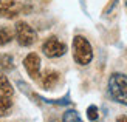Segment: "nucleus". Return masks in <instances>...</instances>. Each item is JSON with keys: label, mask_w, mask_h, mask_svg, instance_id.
Wrapping results in <instances>:
<instances>
[{"label": "nucleus", "mask_w": 127, "mask_h": 122, "mask_svg": "<svg viewBox=\"0 0 127 122\" xmlns=\"http://www.w3.org/2000/svg\"><path fill=\"white\" fill-rule=\"evenodd\" d=\"M73 59L79 65H88L93 59L92 45L84 36H76L73 39Z\"/></svg>", "instance_id": "nucleus-2"}, {"label": "nucleus", "mask_w": 127, "mask_h": 122, "mask_svg": "<svg viewBox=\"0 0 127 122\" xmlns=\"http://www.w3.org/2000/svg\"><path fill=\"white\" fill-rule=\"evenodd\" d=\"M14 36H16V40L19 42L20 47H31L37 40V33L27 22H19L16 25Z\"/></svg>", "instance_id": "nucleus-3"}, {"label": "nucleus", "mask_w": 127, "mask_h": 122, "mask_svg": "<svg viewBox=\"0 0 127 122\" xmlns=\"http://www.w3.org/2000/svg\"><path fill=\"white\" fill-rule=\"evenodd\" d=\"M98 116H99V111H98V107L96 105H90L87 108V118L90 119L92 122L98 121Z\"/></svg>", "instance_id": "nucleus-13"}, {"label": "nucleus", "mask_w": 127, "mask_h": 122, "mask_svg": "<svg viewBox=\"0 0 127 122\" xmlns=\"http://www.w3.org/2000/svg\"><path fill=\"white\" fill-rule=\"evenodd\" d=\"M12 93H14V90H12L11 82L5 76V73L0 71V96H3V98H11Z\"/></svg>", "instance_id": "nucleus-8"}, {"label": "nucleus", "mask_w": 127, "mask_h": 122, "mask_svg": "<svg viewBox=\"0 0 127 122\" xmlns=\"http://www.w3.org/2000/svg\"><path fill=\"white\" fill-rule=\"evenodd\" d=\"M23 67L31 79H39L40 77V57L36 53H30L23 60Z\"/></svg>", "instance_id": "nucleus-5"}, {"label": "nucleus", "mask_w": 127, "mask_h": 122, "mask_svg": "<svg viewBox=\"0 0 127 122\" xmlns=\"http://www.w3.org/2000/svg\"><path fill=\"white\" fill-rule=\"evenodd\" d=\"M116 122H127V116H126V114H124V116H119L116 119Z\"/></svg>", "instance_id": "nucleus-14"}, {"label": "nucleus", "mask_w": 127, "mask_h": 122, "mask_svg": "<svg viewBox=\"0 0 127 122\" xmlns=\"http://www.w3.org/2000/svg\"><path fill=\"white\" fill-rule=\"evenodd\" d=\"M11 108H12L11 98H3V96H0V116H6V114H9Z\"/></svg>", "instance_id": "nucleus-10"}, {"label": "nucleus", "mask_w": 127, "mask_h": 122, "mask_svg": "<svg viewBox=\"0 0 127 122\" xmlns=\"http://www.w3.org/2000/svg\"><path fill=\"white\" fill-rule=\"evenodd\" d=\"M20 5L17 0H0V17L14 19L19 16Z\"/></svg>", "instance_id": "nucleus-6"}, {"label": "nucleus", "mask_w": 127, "mask_h": 122, "mask_svg": "<svg viewBox=\"0 0 127 122\" xmlns=\"http://www.w3.org/2000/svg\"><path fill=\"white\" fill-rule=\"evenodd\" d=\"M62 122H82V119L74 110H67L62 116Z\"/></svg>", "instance_id": "nucleus-12"}, {"label": "nucleus", "mask_w": 127, "mask_h": 122, "mask_svg": "<svg viewBox=\"0 0 127 122\" xmlns=\"http://www.w3.org/2000/svg\"><path fill=\"white\" fill-rule=\"evenodd\" d=\"M0 68L2 70H9L14 68V63H12V56L11 54H0Z\"/></svg>", "instance_id": "nucleus-11"}, {"label": "nucleus", "mask_w": 127, "mask_h": 122, "mask_svg": "<svg viewBox=\"0 0 127 122\" xmlns=\"http://www.w3.org/2000/svg\"><path fill=\"white\" fill-rule=\"evenodd\" d=\"M59 73L58 71H51V70H48V71L43 73L42 76V87L45 90H51L56 83L59 82Z\"/></svg>", "instance_id": "nucleus-7"}, {"label": "nucleus", "mask_w": 127, "mask_h": 122, "mask_svg": "<svg viewBox=\"0 0 127 122\" xmlns=\"http://www.w3.org/2000/svg\"><path fill=\"white\" fill-rule=\"evenodd\" d=\"M109 94L118 104L127 105V74L113 73L109 77Z\"/></svg>", "instance_id": "nucleus-1"}, {"label": "nucleus", "mask_w": 127, "mask_h": 122, "mask_svg": "<svg viewBox=\"0 0 127 122\" xmlns=\"http://www.w3.org/2000/svg\"><path fill=\"white\" fill-rule=\"evenodd\" d=\"M12 39H14V31L9 26H0V47L8 45Z\"/></svg>", "instance_id": "nucleus-9"}, {"label": "nucleus", "mask_w": 127, "mask_h": 122, "mask_svg": "<svg viewBox=\"0 0 127 122\" xmlns=\"http://www.w3.org/2000/svg\"><path fill=\"white\" fill-rule=\"evenodd\" d=\"M42 51L50 59H56V57H61L67 53V45L64 42H61L58 37L53 36V37H48V39L43 42Z\"/></svg>", "instance_id": "nucleus-4"}]
</instances>
